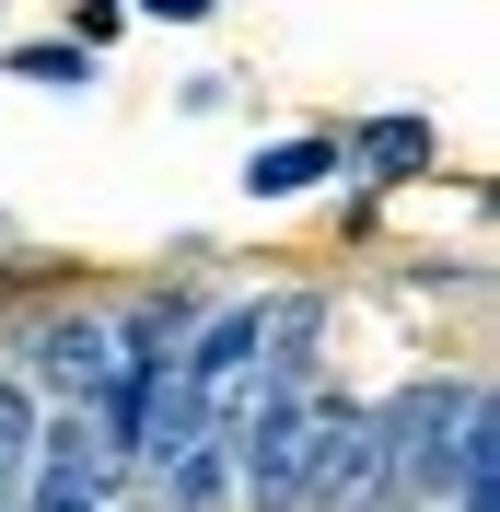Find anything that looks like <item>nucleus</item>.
<instances>
[{
  "instance_id": "nucleus-8",
  "label": "nucleus",
  "mask_w": 500,
  "mask_h": 512,
  "mask_svg": "<svg viewBox=\"0 0 500 512\" xmlns=\"http://www.w3.org/2000/svg\"><path fill=\"white\" fill-rule=\"evenodd\" d=\"M128 12H152V24H210L221 0H128Z\"/></svg>"
},
{
  "instance_id": "nucleus-7",
  "label": "nucleus",
  "mask_w": 500,
  "mask_h": 512,
  "mask_svg": "<svg viewBox=\"0 0 500 512\" xmlns=\"http://www.w3.org/2000/svg\"><path fill=\"white\" fill-rule=\"evenodd\" d=\"M117 24H128V0H82V12H70V35H82V47H105Z\"/></svg>"
},
{
  "instance_id": "nucleus-5",
  "label": "nucleus",
  "mask_w": 500,
  "mask_h": 512,
  "mask_svg": "<svg viewBox=\"0 0 500 512\" xmlns=\"http://www.w3.org/2000/svg\"><path fill=\"white\" fill-rule=\"evenodd\" d=\"M163 489H175V512H221V489H233V454H221V431L175 454V466H163Z\"/></svg>"
},
{
  "instance_id": "nucleus-9",
  "label": "nucleus",
  "mask_w": 500,
  "mask_h": 512,
  "mask_svg": "<svg viewBox=\"0 0 500 512\" xmlns=\"http://www.w3.org/2000/svg\"><path fill=\"white\" fill-rule=\"evenodd\" d=\"M454 512H489V489H466V501H454Z\"/></svg>"
},
{
  "instance_id": "nucleus-3",
  "label": "nucleus",
  "mask_w": 500,
  "mask_h": 512,
  "mask_svg": "<svg viewBox=\"0 0 500 512\" xmlns=\"http://www.w3.org/2000/svg\"><path fill=\"white\" fill-rule=\"evenodd\" d=\"M326 175H338V128H291L245 152V198H314Z\"/></svg>"
},
{
  "instance_id": "nucleus-6",
  "label": "nucleus",
  "mask_w": 500,
  "mask_h": 512,
  "mask_svg": "<svg viewBox=\"0 0 500 512\" xmlns=\"http://www.w3.org/2000/svg\"><path fill=\"white\" fill-rule=\"evenodd\" d=\"M35 466V408H24V384L0 373V501H12V478Z\"/></svg>"
},
{
  "instance_id": "nucleus-4",
  "label": "nucleus",
  "mask_w": 500,
  "mask_h": 512,
  "mask_svg": "<svg viewBox=\"0 0 500 512\" xmlns=\"http://www.w3.org/2000/svg\"><path fill=\"white\" fill-rule=\"evenodd\" d=\"M12 82H35V94H82V82H94V47H82V35H35V47H12Z\"/></svg>"
},
{
  "instance_id": "nucleus-2",
  "label": "nucleus",
  "mask_w": 500,
  "mask_h": 512,
  "mask_svg": "<svg viewBox=\"0 0 500 512\" xmlns=\"http://www.w3.org/2000/svg\"><path fill=\"white\" fill-rule=\"evenodd\" d=\"M338 163L361 175V187H419V175L442 163V128H431V117H361V128L338 140Z\"/></svg>"
},
{
  "instance_id": "nucleus-1",
  "label": "nucleus",
  "mask_w": 500,
  "mask_h": 512,
  "mask_svg": "<svg viewBox=\"0 0 500 512\" xmlns=\"http://www.w3.org/2000/svg\"><path fill=\"white\" fill-rule=\"evenodd\" d=\"M24 350H35L47 384H70V408H94L105 384H117V326H94V315H47Z\"/></svg>"
}]
</instances>
